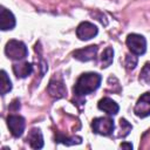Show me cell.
<instances>
[{"instance_id": "cell-10", "label": "cell", "mask_w": 150, "mask_h": 150, "mask_svg": "<svg viewBox=\"0 0 150 150\" xmlns=\"http://www.w3.org/2000/svg\"><path fill=\"white\" fill-rule=\"evenodd\" d=\"M15 26V18L13 13L5 7H1L0 9V28L2 30H9L13 29Z\"/></svg>"}, {"instance_id": "cell-9", "label": "cell", "mask_w": 150, "mask_h": 150, "mask_svg": "<svg viewBox=\"0 0 150 150\" xmlns=\"http://www.w3.org/2000/svg\"><path fill=\"white\" fill-rule=\"evenodd\" d=\"M97 50H98V47L96 45H90V46H87L84 48L75 50L73 53V55L76 60L82 61V62H87V61H90V60L95 59V56L97 54Z\"/></svg>"}, {"instance_id": "cell-12", "label": "cell", "mask_w": 150, "mask_h": 150, "mask_svg": "<svg viewBox=\"0 0 150 150\" xmlns=\"http://www.w3.org/2000/svg\"><path fill=\"white\" fill-rule=\"evenodd\" d=\"M97 107H98V109L100 110H103L104 112H107L108 115H116L117 112H118V104L114 101V100H111V98H109V97H103V98H101L100 101H98V104H97Z\"/></svg>"}, {"instance_id": "cell-18", "label": "cell", "mask_w": 150, "mask_h": 150, "mask_svg": "<svg viewBox=\"0 0 150 150\" xmlns=\"http://www.w3.org/2000/svg\"><path fill=\"white\" fill-rule=\"evenodd\" d=\"M131 129H132L131 124H130L125 118H121V120H120V131H121V132L118 134L120 137H125V136H128L129 132L131 131Z\"/></svg>"}, {"instance_id": "cell-3", "label": "cell", "mask_w": 150, "mask_h": 150, "mask_svg": "<svg viewBox=\"0 0 150 150\" xmlns=\"http://www.w3.org/2000/svg\"><path fill=\"white\" fill-rule=\"evenodd\" d=\"M93 130L102 136H109L112 134L115 124L110 117H97L91 123Z\"/></svg>"}, {"instance_id": "cell-13", "label": "cell", "mask_w": 150, "mask_h": 150, "mask_svg": "<svg viewBox=\"0 0 150 150\" xmlns=\"http://www.w3.org/2000/svg\"><path fill=\"white\" fill-rule=\"evenodd\" d=\"M13 71L15 74L16 77L20 79H25L28 75L32 74L33 71V66L29 62H19V63H14L13 64Z\"/></svg>"}, {"instance_id": "cell-6", "label": "cell", "mask_w": 150, "mask_h": 150, "mask_svg": "<svg viewBox=\"0 0 150 150\" xmlns=\"http://www.w3.org/2000/svg\"><path fill=\"white\" fill-rule=\"evenodd\" d=\"M97 32H98L97 27L94 23L88 22V21L81 22L76 28V35L82 41H87V40L93 39L94 36L97 35Z\"/></svg>"}, {"instance_id": "cell-5", "label": "cell", "mask_w": 150, "mask_h": 150, "mask_svg": "<svg viewBox=\"0 0 150 150\" xmlns=\"http://www.w3.org/2000/svg\"><path fill=\"white\" fill-rule=\"evenodd\" d=\"M48 94L54 98H62L67 95V88L63 80L60 76H53L47 87Z\"/></svg>"}, {"instance_id": "cell-11", "label": "cell", "mask_w": 150, "mask_h": 150, "mask_svg": "<svg viewBox=\"0 0 150 150\" xmlns=\"http://www.w3.org/2000/svg\"><path fill=\"white\" fill-rule=\"evenodd\" d=\"M27 142L33 149H41L43 146L42 132L39 128H32L27 136Z\"/></svg>"}, {"instance_id": "cell-15", "label": "cell", "mask_w": 150, "mask_h": 150, "mask_svg": "<svg viewBox=\"0 0 150 150\" xmlns=\"http://www.w3.org/2000/svg\"><path fill=\"white\" fill-rule=\"evenodd\" d=\"M0 77H1V80H0V93H1V95H5L8 91H11L12 82H11L9 77L7 76V73L5 70L0 71Z\"/></svg>"}, {"instance_id": "cell-14", "label": "cell", "mask_w": 150, "mask_h": 150, "mask_svg": "<svg viewBox=\"0 0 150 150\" xmlns=\"http://www.w3.org/2000/svg\"><path fill=\"white\" fill-rule=\"evenodd\" d=\"M112 59H114V50H112L111 47H107V48L102 52V54H101V59H100V61H101V67H102V68L109 67V66L111 64V62H112Z\"/></svg>"}, {"instance_id": "cell-20", "label": "cell", "mask_w": 150, "mask_h": 150, "mask_svg": "<svg viewBox=\"0 0 150 150\" xmlns=\"http://www.w3.org/2000/svg\"><path fill=\"white\" fill-rule=\"evenodd\" d=\"M120 146H121V148H128V149H132V145H131L130 143H122Z\"/></svg>"}, {"instance_id": "cell-2", "label": "cell", "mask_w": 150, "mask_h": 150, "mask_svg": "<svg viewBox=\"0 0 150 150\" xmlns=\"http://www.w3.org/2000/svg\"><path fill=\"white\" fill-rule=\"evenodd\" d=\"M5 53L7 55V57H9L11 60H22L28 55V49L26 47V45L22 41L19 40H9L6 43L5 47Z\"/></svg>"}, {"instance_id": "cell-17", "label": "cell", "mask_w": 150, "mask_h": 150, "mask_svg": "<svg viewBox=\"0 0 150 150\" xmlns=\"http://www.w3.org/2000/svg\"><path fill=\"white\" fill-rule=\"evenodd\" d=\"M139 81L143 82L144 84L150 86V62H146L139 74Z\"/></svg>"}, {"instance_id": "cell-16", "label": "cell", "mask_w": 150, "mask_h": 150, "mask_svg": "<svg viewBox=\"0 0 150 150\" xmlns=\"http://www.w3.org/2000/svg\"><path fill=\"white\" fill-rule=\"evenodd\" d=\"M56 142H61L66 145H73V144H80L82 142L81 137H66L64 135H57V137L55 138Z\"/></svg>"}, {"instance_id": "cell-4", "label": "cell", "mask_w": 150, "mask_h": 150, "mask_svg": "<svg viewBox=\"0 0 150 150\" xmlns=\"http://www.w3.org/2000/svg\"><path fill=\"white\" fill-rule=\"evenodd\" d=\"M125 42L130 52L135 55H142L146 50V41L139 34H129Z\"/></svg>"}, {"instance_id": "cell-19", "label": "cell", "mask_w": 150, "mask_h": 150, "mask_svg": "<svg viewBox=\"0 0 150 150\" xmlns=\"http://www.w3.org/2000/svg\"><path fill=\"white\" fill-rule=\"evenodd\" d=\"M137 56L135 54H127L125 55V67L128 69H134L137 66Z\"/></svg>"}, {"instance_id": "cell-1", "label": "cell", "mask_w": 150, "mask_h": 150, "mask_svg": "<svg viewBox=\"0 0 150 150\" xmlns=\"http://www.w3.org/2000/svg\"><path fill=\"white\" fill-rule=\"evenodd\" d=\"M101 81H102V77L97 73H84V74H82L77 79V81H76V83L73 88L74 95H76L79 97H82V96H86L88 94H91L93 91H95L100 87Z\"/></svg>"}, {"instance_id": "cell-8", "label": "cell", "mask_w": 150, "mask_h": 150, "mask_svg": "<svg viewBox=\"0 0 150 150\" xmlns=\"http://www.w3.org/2000/svg\"><path fill=\"white\" fill-rule=\"evenodd\" d=\"M134 111L138 117H146L150 115V93H144L138 98Z\"/></svg>"}, {"instance_id": "cell-7", "label": "cell", "mask_w": 150, "mask_h": 150, "mask_svg": "<svg viewBox=\"0 0 150 150\" xmlns=\"http://www.w3.org/2000/svg\"><path fill=\"white\" fill-rule=\"evenodd\" d=\"M7 125L14 137H20L25 130V118L20 115H9L7 117Z\"/></svg>"}]
</instances>
